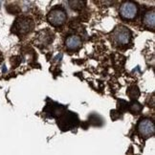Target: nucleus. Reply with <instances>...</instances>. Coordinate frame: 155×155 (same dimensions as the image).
<instances>
[{"label": "nucleus", "instance_id": "1", "mask_svg": "<svg viewBox=\"0 0 155 155\" xmlns=\"http://www.w3.org/2000/svg\"><path fill=\"white\" fill-rule=\"evenodd\" d=\"M47 19L53 26H61L67 19V15L65 11L61 8H55L47 15Z\"/></svg>", "mask_w": 155, "mask_h": 155}, {"label": "nucleus", "instance_id": "6", "mask_svg": "<svg viewBox=\"0 0 155 155\" xmlns=\"http://www.w3.org/2000/svg\"><path fill=\"white\" fill-rule=\"evenodd\" d=\"M81 45H82V41L81 38L78 37V35H71L65 39V46H66V48L68 50H71V51L78 50L81 48Z\"/></svg>", "mask_w": 155, "mask_h": 155}, {"label": "nucleus", "instance_id": "4", "mask_svg": "<svg viewBox=\"0 0 155 155\" xmlns=\"http://www.w3.org/2000/svg\"><path fill=\"white\" fill-rule=\"evenodd\" d=\"M138 131L139 134L143 138H150L155 133V126L154 123L150 119H142L138 124Z\"/></svg>", "mask_w": 155, "mask_h": 155}, {"label": "nucleus", "instance_id": "8", "mask_svg": "<svg viewBox=\"0 0 155 155\" xmlns=\"http://www.w3.org/2000/svg\"><path fill=\"white\" fill-rule=\"evenodd\" d=\"M142 108H143V106L137 102H133L129 104V110L132 113H134V114H139Z\"/></svg>", "mask_w": 155, "mask_h": 155}, {"label": "nucleus", "instance_id": "10", "mask_svg": "<svg viewBox=\"0 0 155 155\" xmlns=\"http://www.w3.org/2000/svg\"><path fill=\"white\" fill-rule=\"evenodd\" d=\"M69 4H70L69 5L70 8L72 10H81L83 6H84V5H82V4H84V2H82V1H70Z\"/></svg>", "mask_w": 155, "mask_h": 155}, {"label": "nucleus", "instance_id": "2", "mask_svg": "<svg viewBox=\"0 0 155 155\" xmlns=\"http://www.w3.org/2000/svg\"><path fill=\"white\" fill-rule=\"evenodd\" d=\"M138 14V6L132 1L124 2L120 8V15L123 18L131 20L134 19Z\"/></svg>", "mask_w": 155, "mask_h": 155}, {"label": "nucleus", "instance_id": "3", "mask_svg": "<svg viewBox=\"0 0 155 155\" xmlns=\"http://www.w3.org/2000/svg\"><path fill=\"white\" fill-rule=\"evenodd\" d=\"M33 29V21L32 19L27 17H20L17 18L13 26V31L18 35H25L30 33Z\"/></svg>", "mask_w": 155, "mask_h": 155}, {"label": "nucleus", "instance_id": "7", "mask_svg": "<svg viewBox=\"0 0 155 155\" xmlns=\"http://www.w3.org/2000/svg\"><path fill=\"white\" fill-rule=\"evenodd\" d=\"M143 22H144V25L147 28L150 29H154L155 26V13L154 11H148L144 15L143 17Z\"/></svg>", "mask_w": 155, "mask_h": 155}, {"label": "nucleus", "instance_id": "9", "mask_svg": "<svg viewBox=\"0 0 155 155\" xmlns=\"http://www.w3.org/2000/svg\"><path fill=\"white\" fill-rule=\"evenodd\" d=\"M127 94H128V96L131 98V99H137L139 96V89L137 86H133V87H130L128 89V91H127Z\"/></svg>", "mask_w": 155, "mask_h": 155}, {"label": "nucleus", "instance_id": "11", "mask_svg": "<svg viewBox=\"0 0 155 155\" xmlns=\"http://www.w3.org/2000/svg\"><path fill=\"white\" fill-rule=\"evenodd\" d=\"M1 61H2V57H1V54H0V62H1Z\"/></svg>", "mask_w": 155, "mask_h": 155}, {"label": "nucleus", "instance_id": "5", "mask_svg": "<svg viewBox=\"0 0 155 155\" xmlns=\"http://www.w3.org/2000/svg\"><path fill=\"white\" fill-rule=\"evenodd\" d=\"M113 38L114 40L119 44H127L129 43L131 38V32L130 30L127 29L124 26H119L115 29V31L113 32Z\"/></svg>", "mask_w": 155, "mask_h": 155}]
</instances>
